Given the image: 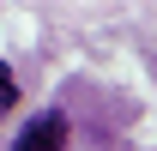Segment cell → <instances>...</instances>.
<instances>
[{"mask_svg": "<svg viewBox=\"0 0 157 151\" xmlns=\"http://www.w3.org/2000/svg\"><path fill=\"white\" fill-rule=\"evenodd\" d=\"M12 151H67V115H60V109H42L36 121L18 133Z\"/></svg>", "mask_w": 157, "mask_h": 151, "instance_id": "obj_1", "label": "cell"}, {"mask_svg": "<svg viewBox=\"0 0 157 151\" xmlns=\"http://www.w3.org/2000/svg\"><path fill=\"white\" fill-rule=\"evenodd\" d=\"M12 109H18V79H12V67H6V60H0V121H6Z\"/></svg>", "mask_w": 157, "mask_h": 151, "instance_id": "obj_2", "label": "cell"}]
</instances>
